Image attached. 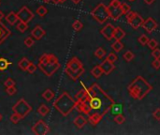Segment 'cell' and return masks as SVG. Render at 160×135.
<instances>
[{
	"instance_id": "42",
	"label": "cell",
	"mask_w": 160,
	"mask_h": 135,
	"mask_svg": "<svg viewBox=\"0 0 160 135\" xmlns=\"http://www.w3.org/2000/svg\"><path fill=\"white\" fill-rule=\"evenodd\" d=\"M152 67L155 70H159L160 69V58H155L152 62Z\"/></svg>"
},
{
	"instance_id": "4",
	"label": "cell",
	"mask_w": 160,
	"mask_h": 135,
	"mask_svg": "<svg viewBox=\"0 0 160 135\" xmlns=\"http://www.w3.org/2000/svg\"><path fill=\"white\" fill-rule=\"evenodd\" d=\"M55 109L64 116H68L76 106V100L68 93L63 92L53 103Z\"/></svg>"
},
{
	"instance_id": "31",
	"label": "cell",
	"mask_w": 160,
	"mask_h": 135,
	"mask_svg": "<svg viewBox=\"0 0 160 135\" xmlns=\"http://www.w3.org/2000/svg\"><path fill=\"white\" fill-rule=\"evenodd\" d=\"M114 121H115L116 124H118V125H122V124H124V123L125 122V117L123 115L118 114V115L114 117Z\"/></svg>"
},
{
	"instance_id": "1",
	"label": "cell",
	"mask_w": 160,
	"mask_h": 135,
	"mask_svg": "<svg viewBox=\"0 0 160 135\" xmlns=\"http://www.w3.org/2000/svg\"><path fill=\"white\" fill-rule=\"evenodd\" d=\"M89 99L87 104L90 108L89 116H97L103 119L104 116L111 111L112 107L114 105V99L107 94L96 83L92 85L89 88H87ZM83 102V101H82Z\"/></svg>"
},
{
	"instance_id": "23",
	"label": "cell",
	"mask_w": 160,
	"mask_h": 135,
	"mask_svg": "<svg viewBox=\"0 0 160 135\" xmlns=\"http://www.w3.org/2000/svg\"><path fill=\"white\" fill-rule=\"evenodd\" d=\"M38 113L41 116H45L50 113V108L46 105V104H41L39 109H38Z\"/></svg>"
},
{
	"instance_id": "21",
	"label": "cell",
	"mask_w": 160,
	"mask_h": 135,
	"mask_svg": "<svg viewBox=\"0 0 160 135\" xmlns=\"http://www.w3.org/2000/svg\"><path fill=\"white\" fill-rule=\"evenodd\" d=\"M30 63H31V62L28 60V58L23 57V58H22V59L19 61L18 66H19V68H20L22 70L26 71V70H27V67H28V65H29Z\"/></svg>"
},
{
	"instance_id": "46",
	"label": "cell",
	"mask_w": 160,
	"mask_h": 135,
	"mask_svg": "<svg viewBox=\"0 0 160 135\" xmlns=\"http://www.w3.org/2000/svg\"><path fill=\"white\" fill-rule=\"evenodd\" d=\"M143 1L145 2V4H147V5H152L155 0H143Z\"/></svg>"
},
{
	"instance_id": "25",
	"label": "cell",
	"mask_w": 160,
	"mask_h": 135,
	"mask_svg": "<svg viewBox=\"0 0 160 135\" xmlns=\"http://www.w3.org/2000/svg\"><path fill=\"white\" fill-rule=\"evenodd\" d=\"M10 64H11V63L9 62L6 58L1 57V58H0V71H4V70H6L9 68V66H10Z\"/></svg>"
},
{
	"instance_id": "6",
	"label": "cell",
	"mask_w": 160,
	"mask_h": 135,
	"mask_svg": "<svg viewBox=\"0 0 160 135\" xmlns=\"http://www.w3.org/2000/svg\"><path fill=\"white\" fill-rule=\"evenodd\" d=\"M91 15L98 23H104L107 20L110 18V13H109V11H108V7L103 3H99L91 11Z\"/></svg>"
},
{
	"instance_id": "40",
	"label": "cell",
	"mask_w": 160,
	"mask_h": 135,
	"mask_svg": "<svg viewBox=\"0 0 160 135\" xmlns=\"http://www.w3.org/2000/svg\"><path fill=\"white\" fill-rule=\"evenodd\" d=\"M135 14H136V12L135 11H132L131 10L130 11H128L125 15V18H126V21L128 22V21H130L133 17L135 16Z\"/></svg>"
},
{
	"instance_id": "18",
	"label": "cell",
	"mask_w": 160,
	"mask_h": 135,
	"mask_svg": "<svg viewBox=\"0 0 160 135\" xmlns=\"http://www.w3.org/2000/svg\"><path fill=\"white\" fill-rule=\"evenodd\" d=\"M6 18V21L10 25H13L17 23V21L19 20L18 19V16H17V13H15L14 11H10L7 16H5Z\"/></svg>"
},
{
	"instance_id": "36",
	"label": "cell",
	"mask_w": 160,
	"mask_h": 135,
	"mask_svg": "<svg viewBox=\"0 0 160 135\" xmlns=\"http://www.w3.org/2000/svg\"><path fill=\"white\" fill-rule=\"evenodd\" d=\"M35 43V40L34 39H32L31 37H27V38H25L24 40V45L26 47H32Z\"/></svg>"
},
{
	"instance_id": "51",
	"label": "cell",
	"mask_w": 160,
	"mask_h": 135,
	"mask_svg": "<svg viewBox=\"0 0 160 135\" xmlns=\"http://www.w3.org/2000/svg\"><path fill=\"white\" fill-rule=\"evenodd\" d=\"M129 1H135V0H129Z\"/></svg>"
},
{
	"instance_id": "9",
	"label": "cell",
	"mask_w": 160,
	"mask_h": 135,
	"mask_svg": "<svg viewBox=\"0 0 160 135\" xmlns=\"http://www.w3.org/2000/svg\"><path fill=\"white\" fill-rule=\"evenodd\" d=\"M17 16H18L19 21L28 23L34 18V13L27 7H26V6H23L17 12Z\"/></svg>"
},
{
	"instance_id": "38",
	"label": "cell",
	"mask_w": 160,
	"mask_h": 135,
	"mask_svg": "<svg viewBox=\"0 0 160 135\" xmlns=\"http://www.w3.org/2000/svg\"><path fill=\"white\" fill-rule=\"evenodd\" d=\"M6 92L8 93V95L10 96H13L14 94H16L17 89L15 86H10V87H6Z\"/></svg>"
},
{
	"instance_id": "44",
	"label": "cell",
	"mask_w": 160,
	"mask_h": 135,
	"mask_svg": "<svg viewBox=\"0 0 160 135\" xmlns=\"http://www.w3.org/2000/svg\"><path fill=\"white\" fill-rule=\"evenodd\" d=\"M153 116L157 121H160V108H157V109L153 113Z\"/></svg>"
},
{
	"instance_id": "12",
	"label": "cell",
	"mask_w": 160,
	"mask_h": 135,
	"mask_svg": "<svg viewBox=\"0 0 160 135\" xmlns=\"http://www.w3.org/2000/svg\"><path fill=\"white\" fill-rule=\"evenodd\" d=\"M114 30H115V27L112 23H107L104 27L100 30V33L106 40H111L113 39Z\"/></svg>"
},
{
	"instance_id": "13",
	"label": "cell",
	"mask_w": 160,
	"mask_h": 135,
	"mask_svg": "<svg viewBox=\"0 0 160 135\" xmlns=\"http://www.w3.org/2000/svg\"><path fill=\"white\" fill-rule=\"evenodd\" d=\"M11 35L10 30L0 21V45H1Z\"/></svg>"
},
{
	"instance_id": "33",
	"label": "cell",
	"mask_w": 160,
	"mask_h": 135,
	"mask_svg": "<svg viewBox=\"0 0 160 135\" xmlns=\"http://www.w3.org/2000/svg\"><path fill=\"white\" fill-rule=\"evenodd\" d=\"M148 40H149V38L145 35V34H142V35H141L140 37H139V39H138V41H139V43H141L142 45H146L147 43H148Z\"/></svg>"
},
{
	"instance_id": "3",
	"label": "cell",
	"mask_w": 160,
	"mask_h": 135,
	"mask_svg": "<svg viewBox=\"0 0 160 135\" xmlns=\"http://www.w3.org/2000/svg\"><path fill=\"white\" fill-rule=\"evenodd\" d=\"M61 65L58 62V58L52 53H43L39 57V68L48 77L55 74V71L60 69Z\"/></svg>"
},
{
	"instance_id": "47",
	"label": "cell",
	"mask_w": 160,
	"mask_h": 135,
	"mask_svg": "<svg viewBox=\"0 0 160 135\" xmlns=\"http://www.w3.org/2000/svg\"><path fill=\"white\" fill-rule=\"evenodd\" d=\"M71 1L74 3V4H79L80 2H81L82 1V0H71Z\"/></svg>"
},
{
	"instance_id": "35",
	"label": "cell",
	"mask_w": 160,
	"mask_h": 135,
	"mask_svg": "<svg viewBox=\"0 0 160 135\" xmlns=\"http://www.w3.org/2000/svg\"><path fill=\"white\" fill-rule=\"evenodd\" d=\"M21 119H23V118H22L19 115H17V114H15V113H13V114L11 115V116H10V121H11L13 124H18L19 121H20Z\"/></svg>"
},
{
	"instance_id": "43",
	"label": "cell",
	"mask_w": 160,
	"mask_h": 135,
	"mask_svg": "<svg viewBox=\"0 0 160 135\" xmlns=\"http://www.w3.org/2000/svg\"><path fill=\"white\" fill-rule=\"evenodd\" d=\"M152 56L154 58H160V49H158V48L154 49L152 52Z\"/></svg>"
},
{
	"instance_id": "41",
	"label": "cell",
	"mask_w": 160,
	"mask_h": 135,
	"mask_svg": "<svg viewBox=\"0 0 160 135\" xmlns=\"http://www.w3.org/2000/svg\"><path fill=\"white\" fill-rule=\"evenodd\" d=\"M121 8H122V11H123V14H125L128 11L131 10L130 6L126 3H122L121 4Z\"/></svg>"
},
{
	"instance_id": "22",
	"label": "cell",
	"mask_w": 160,
	"mask_h": 135,
	"mask_svg": "<svg viewBox=\"0 0 160 135\" xmlns=\"http://www.w3.org/2000/svg\"><path fill=\"white\" fill-rule=\"evenodd\" d=\"M42 98L44 99H46L47 101H51L53 98H55V92H53L51 89L48 88L42 93Z\"/></svg>"
},
{
	"instance_id": "32",
	"label": "cell",
	"mask_w": 160,
	"mask_h": 135,
	"mask_svg": "<svg viewBox=\"0 0 160 135\" xmlns=\"http://www.w3.org/2000/svg\"><path fill=\"white\" fill-rule=\"evenodd\" d=\"M106 59L109 60V61L112 62V63H115V62L118 60V57H117L116 53H110Z\"/></svg>"
},
{
	"instance_id": "19",
	"label": "cell",
	"mask_w": 160,
	"mask_h": 135,
	"mask_svg": "<svg viewBox=\"0 0 160 135\" xmlns=\"http://www.w3.org/2000/svg\"><path fill=\"white\" fill-rule=\"evenodd\" d=\"M125 37V32L121 28V27H115L114 30V35H113V39H115V40H121Z\"/></svg>"
},
{
	"instance_id": "15",
	"label": "cell",
	"mask_w": 160,
	"mask_h": 135,
	"mask_svg": "<svg viewBox=\"0 0 160 135\" xmlns=\"http://www.w3.org/2000/svg\"><path fill=\"white\" fill-rule=\"evenodd\" d=\"M102 70H103V73L106 74V75H109L110 73H112V71L115 69V66H114V63H112L110 62L109 60L105 59L101 65H100Z\"/></svg>"
},
{
	"instance_id": "8",
	"label": "cell",
	"mask_w": 160,
	"mask_h": 135,
	"mask_svg": "<svg viewBox=\"0 0 160 135\" xmlns=\"http://www.w3.org/2000/svg\"><path fill=\"white\" fill-rule=\"evenodd\" d=\"M121 4H122V2L120 0H112L110 5L108 6L110 18H112L114 21L120 19V17L122 15H124L123 11H122V8H121Z\"/></svg>"
},
{
	"instance_id": "24",
	"label": "cell",
	"mask_w": 160,
	"mask_h": 135,
	"mask_svg": "<svg viewBox=\"0 0 160 135\" xmlns=\"http://www.w3.org/2000/svg\"><path fill=\"white\" fill-rule=\"evenodd\" d=\"M124 47H125V46H124V44L121 42V40H115V41L112 44L113 50L114 52H116V53H119L120 51H122Z\"/></svg>"
},
{
	"instance_id": "37",
	"label": "cell",
	"mask_w": 160,
	"mask_h": 135,
	"mask_svg": "<svg viewBox=\"0 0 160 135\" xmlns=\"http://www.w3.org/2000/svg\"><path fill=\"white\" fill-rule=\"evenodd\" d=\"M16 83L14 82V80L11 79V78H9L5 81V83H4V86L6 87H10V86H15Z\"/></svg>"
},
{
	"instance_id": "48",
	"label": "cell",
	"mask_w": 160,
	"mask_h": 135,
	"mask_svg": "<svg viewBox=\"0 0 160 135\" xmlns=\"http://www.w3.org/2000/svg\"><path fill=\"white\" fill-rule=\"evenodd\" d=\"M5 17V15H4V13L2 12V11H0V21H1L3 18Z\"/></svg>"
},
{
	"instance_id": "45",
	"label": "cell",
	"mask_w": 160,
	"mask_h": 135,
	"mask_svg": "<svg viewBox=\"0 0 160 135\" xmlns=\"http://www.w3.org/2000/svg\"><path fill=\"white\" fill-rule=\"evenodd\" d=\"M67 0H51V2H53V3H55V4H60V3H64L66 2Z\"/></svg>"
},
{
	"instance_id": "50",
	"label": "cell",
	"mask_w": 160,
	"mask_h": 135,
	"mask_svg": "<svg viewBox=\"0 0 160 135\" xmlns=\"http://www.w3.org/2000/svg\"><path fill=\"white\" fill-rule=\"evenodd\" d=\"M1 120H2V115L0 114V121H1Z\"/></svg>"
},
{
	"instance_id": "11",
	"label": "cell",
	"mask_w": 160,
	"mask_h": 135,
	"mask_svg": "<svg viewBox=\"0 0 160 135\" xmlns=\"http://www.w3.org/2000/svg\"><path fill=\"white\" fill-rule=\"evenodd\" d=\"M142 26L144 28V30H146L148 33H152L153 31H154L158 27V24H157L156 21L154 18L149 17V18H147L146 20L143 21Z\"/></svg>"
},
{
	"instance_id": "26",
	"label": "cell",
	"mask_w": 160,
	"mask_h": 135,
	"mask_svg": "<svg viewBox=\"0 0 160 135\" xmlns=\"http://www.w3.org/2000/svg\"><path fill=\"white\" fill-rule=\"evenodd\" d=\"M134 57H135V55L134 53H133L131 51H126L124 55H123V58L126 61V62H130V61H132L133 59H134Z\"/></svg>"
},
{
	"instance_id": "20",
	"label": "cell",
	"mask_w": 160,
	"mask_h": 135,
	"mask_svg": "<svg viewBox=\"0 0 160 135\" xmlns=\"http://www.w3.org/2000/svg\"><path fill=\"white\" fill-rule=\"evenodd\" d=\"M91 74H92L95 78H96V79L100 78V77L102 76V74H104V73H103V70H102V69H101V67H100V65H97V66L94 67V68L91 70Z\"/></svg>"
},
{
	"instance_id": "30",
	"label": "cell",
	"mask_w": 160,
	"mask_h": 135,
	"mask_svg": "<svg viewBox=\"0 0 160 135\" xmlns=\"http://www.w3.org/2000/svg\"><path fill=\"white\" fill-rule=\"evenodd\" d=\"M36 12H37V14H38L39 16L44 17V16L48 13V10H47V8L44 7V6H39V7L37 9Z\"/></svg>"
},
{
	"instance_id": "17",
	"label": "cell",
	"mask_w": 160,
	"mask_h": 135,
	"mask_svg": "<svg viewBox=\"0 0 160 135\" xmlns=\"http://www.w3.org/2000/svg\"><path fill=\"white\" fill-rule=\"evenodd\" d=\"M87 119L85 117H84L83 116H78L75 119H74V125L78 128V129H83L86 123H87Z\"/></svg>"
},
{
	"instance_id": "29",
	"label": "cell",
	"mask_w": 160,
	"mask_h": 135,
	"mask_svg": "<svg viewBox=\"0 0 160 135\" xmlns=\"http://www.w3.org/2000/svg\"><path fill=\"white\" fill-rule=\"evenodd\" d=\"M95 56H96L97 58L102 59V58L106 56V51H105L103 48L99 47V48H97V49L96 50V52H95Z\"/></svg>"
},
{
	"instance_id": "39",
	"label": "cell",
	"mask_w": 160,
	"mask_h": 135,
	"mask_svg": "<svg viewBox=\"0 0 160 135\" xmlns=\"http://www.w3.org/2000/svg\"><path fill=\"white\" fill-rule=\"evenodd\" d=\"M36 70H37V66L34 64V63H30L29 65H28V67H27V70H26V71L27 72H29V73H34L35 71H36Z\"/></svg>"
},
{
	"instance_id": "28",
	"label": "cell",
	"mask_w": 160,
	"mask_h": 135,
	"mask_svg": "<svg viewBox=\"0 0 160 135\" xmlns=\"http://www.w3.org/2000/svg\"><path fill=\"white\" fill-rule=\"evenodd\" d=\"M84 27V24L83 23L80 21V20H76L74 21V23H72V28L75 30V31H80V30H82Z\"/></svg>"
},
{
	"instance_id": "10",
	"label": "cell",
	"mask_w": 160,
	"mask_h": 135,
	"mask_svg": "<svg viewBox=\"0 0 160 135\" xmlns=\"http://www.w3.org/2000/svg\"><path fill=\"white\" fill-rule=\"evenodd\" d=\"M32 131L35 134L38 135H45L50 131L49 126L45 123L44 120H39L33 127H32Z\"/></svg>"
},
{
	"instance_id": "27",
	"label": "cell",
	"mask_w": 160,
	"mask_h": 135,
	"mask_svg": "<svg viewBox=\"0 0 160 135\" xmlns=\"http://www.w3.org/2000/svg\"><path fill=\"white\" fill-rule=\"evenodd\" d=\"M27 28H28V24L26 23H24V22H21L20 21V23L17 24V29L21 33L25 32L26 30H27Z\"/></svg>"
},
{
	"instance_id": "34",
	"label": "cell",
	"mask_w": 160,
	"mask_h": 135,
	"mask_svg": "<svg viewBox=\"0 0 160 135\" xmlns=\"http://www.w3.org/2000/svg\"><path fill=\"white\" fill-rule=\"evenodd\" d=\"M147 45H148V47H149L151 50H154V49H155V48L158 46V42H157L156 40H154V39H151V40H148Z\"/></svg>"
},
{
	"instance_id": "2",
	"label": "cell",
	"mask_w": 160,
	"mask_h": 135,
	"mask_svg": "<svg viewBox=\"0 0 160 135\" xmlns=\"http://www.w3.org/2000/svg\"><path fill=\"white\" fill-rule=\"evenodd\" d=\"M152 90L153 86L141 75L137 76L127 86V91L130 97L137 100L143 99Z\"/></svg>"
},
{
	"instance_id": "14",
	"label": "cell",
	"mask_w": 160,
	"mask_h": 135,
	"mask_svg": "<svg viewBox=\"0 0 160 135\" xmlns=\"http://www.w3.org/2000/svg\"><path fill=\"white\" fill-rule=\"evenodd\" d=\"M143 18L139 14V13H137L136 12V14H135V16L133 17L130 21H128L127 23L131 25V27L132 28H134V29H138V28H140L141 26H142V23H143Z\"/></svg>"
},
{
	"instance_id": "49",
	"label": "cell",
	"mask_w": 160,
	"mask_h": 135,
	"mask_svg": "<svg viewBox=\"0 0 160 135\" xmlns=\"http://www.w3.org/2000/svg\"><path fill=\"white\" fill-rule=\"evenodd\" d=\"M43 1H44V2H47V3H48V2H51V0H43Z\"/></svg>"
},
{
	"instance_id": "16",
	"label": "cell",
	"mask_w": 160,
	"mask_h": 135,
	"mask_svg": "<svg viewBox=\"0 0 160 135\" xmlns=\"http://www.w3.org/2000/svg\"><path fill=\"white\" fill-rule=\"evenodd\" d=\"M46 35V31L41 27L40 25H37L36 27L31 31V36L36 40H41Z\"/></svg>"
},
{
	"instance_id": "5",
	"label": "cell",
	"mask_w": 160,
	"mask_h": 135,
	"mask_svg": "<svg viewBox=\"0 0 160 135\" xmlns=\"http://www.w3.org/2000/svg\"><path fill=\"white\" fill-rule=\"evenodd\" d=\"M84 68L83 63L77 57H72L67 64L65 72L69 76L73 81H77L84 72Z\"/></svg>"
},
{
	"instance_id": "7",
	"label": "cell",
	"mask_w": 160,
	"mask_h": 135,
	"mask_svg": "<svg viewBox=\"0 0 160 135\" xmlns=\"http://www.w3.org/2000/svg\"><path fill=\"white\" fill-rule=\"evenodd\" d=\"M13 113L19 115L22 118H24L30 112H32V107L26 102L24 99H20L13 106H12Z\"/></svg>"
}]
</instances>
